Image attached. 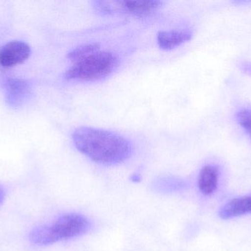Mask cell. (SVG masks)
<instances>
[{"label":"cell","instance_id":"obj_11","mask_svg":"<svg viewBox=\"0 0 251 251\" xmlns=\"http://www.w3.org/2000/svg\"><path fill=\"white\" fill-rule=\"evenodd\" d=\"M94 7L102 14L123 13V1H95Z\"/></svg>","mask_w":251,"mask_h":251},{"label":"cell","instance_id":"obj_4","mask_svg":"<svg viewBox=\"0 0 251 251\" xmlns=\"http://www.w3.org/2000/svg\"><path fill=\"white\" fill-rule=\"evenodd\" d=\"M31 49L22 41H12L0 48V64L4 67H13L29 58Z\"/></svg>","mask_w":251,"mask_h":251},{"label":"cell","instance_id":"obj_6","mask_svg":"<svg viewBox=\"0 0 251 251\" xmlns=\"http://www.w3.org/2000/svg\"><path fill=\"white\" fill-rule=\"evenodd\" d=\"M251 214V196L233 199L223 206L219 215L222 219L228 220Z\"/></svg>","mask_w":251,"mask_h":251},{"label":"cell","instance_id":"obj_2","mask_svg":"<svg viewBox=\"0 0 251 251\" xmlns=\"http://www.w3.org/2000/svg\"><path fill=\"white\" fill-rule=\"evenodd\" d=\"M90 227L89 221L83 215L66 214L57 218L53 223L34 228L29 234V240L38 246H49L83 235L89 231Z\"/></svg>","mask_w":251,"mask_h":251},{"label":"cell","instance_id":"obj_1","mask_svg":"<svg viewBox=\"0 0 251 251\" xmlns=\"http://www.w3.org/2000/svg\"><path fill=\"white\" fill-rule=\"evenodd\" d=\"M75 145L96 163L106 166L123 163L131 156V143L122 136L90 127L76 128L72 135Z\"/></svg>","mask_w":251,"mask_h":251},{"label":"cell","instance_id":"obj_14","mask_svg":"<svg viewBox=\"0 0 251 251\" xmlns=\"http://www.w3.org/2000/svg\"><path fill=\"white\" fill-rule=\"evenodd\" d=\"M240 67L243 72L251 76V62L243 61L240 63Z\"/></svg>","mask_w":251,"mask_h":251},{"label":"cell","instance_id":"obj_10","mask_svg":"<svg viewBox=\"0 0 251 251\" xmlns=\"http://www.w3.org/2000/svg\"><path fill=\"white\" fill-rule=\"evenodd\" d=\"M100 45L98 43H91V44H84L79 46L69 52L68 57L70 60L78 61L93 53L100 51Z\"/></svg>","mask_w":251,"mask_h":251},{"label":"cell","instance_id":"obj_9","mask_svg":"<svg viewBox=\"0 0 251 251\" xmlns=\"http://www.w3.org/2000/svg\"><path fill=\"white\" fill-rule=\"evenodd\" d=\"M28 89L26 83L19 80H10L7 82V90H8L9 100L11 103L21 101L24 98Z\"/></svg>","mask_w":251,"mask_h":251},{"label":"cell","instance_id":"obj_8","mask_svg":"<svg viewBox=\"0 0 251 251\" xmlns=\"http://www.w3.org/2000/svg\"><path fill=\"white\" fill-rule=\"evenodd\" d=\"M219 180V170L215 166L206 165L201 170L199 187L205 195H209L216 190Z\"/></svg>","mask_w":251,"mask_h":251},{"label":"cell","instance_id":"obj_7","mask_svg":"<svg viewBox=\"0 0 251 251\" xmlns=\"http://www.w3.org/2000/svg\"><path fill=\"white\" fill-rule=\"evenodd\" d=\"M163 1L158 0H139L123 1L124 13H130L137 16H146L154 13Z\"/></svg>","mask_w":251,"mask_h":251},{"label":"cell","instance_id":"obj_15","mask_svg":"<svg viewBox=\"0 0 251 251\" xmlns=\"http://www.w3.org/2000/svg\"><path fill=\"white\" fill-rule=\"evenodd\" d=\"M4 195H5V194H4V190H3L2 187L0 186V205L1 204L3 200H4Z\"/></svg>","mask_w":251,"mask_h":251},{"label":"cell","instance_id":"obj_12","mask_svg":"<svg viewBox=\"0 0 251 251\" xmlns=\"http://www.w3.org/2000/svg\"><path fill=\"white\" fill-rule=\"evenodd\" d=\"M155 190L162 193H171L177 191L184 187V183L174 178H162L155 183Z\"/></svg>","mask_w":251,"mask_h":251},{"label":"cell","instance_id":"obj_3","mask_svg":"<svg viewBox=\"0 0 251 251\" xmlns=\"http://www.w3.org/2000/svg\"><path fill=\"white\" fill-rule=\"evenodd\" d=\"M119 66L117 56L110 52L99 51L76 61L64 78L69 81H97L111 75Z\"/></svg>","mask_w":251,"mask_h":251},{"label":"cell","instance_id":"obj_13","mask_svg":"<svg viewBox=\"0 0 251 251\" xmlns=\"http://www.w3.org/2000/svg\"><path fill=\"white\" fill-rule=\"evenodd\" d=\"M237 121L251 138V109H243L237 115Z\"/></svg>","mask_w":251,"mask_h":251},{"label":"cell","instance_id":"obj_5","mask_svg":"<svg viewBox=\"0 0 251 251\" xmlns=\"http://www.w3.org/2000/svg\"><path fill=\"white\" fill-rule=\"evenodd\" d=\"M192 37L193 32L187 29L160 31L157 35V44L162 50H171L190 41Z\"/></svg>","mask_w":251,"mask_h":251}]
</instances>
